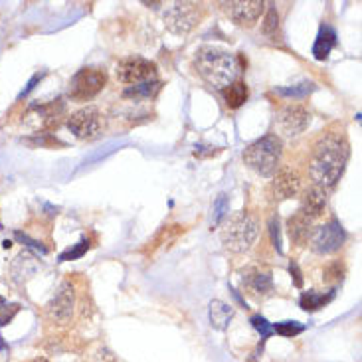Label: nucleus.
I'll return each mask as SVG.
<instances>
[{
	"label": "nucleus",
	"mask_w": 362,
	"mask_h": 362,
	"mask_svg": "<svg viewBox=\"0 0 362 362\" xmlns=\"http://www.w3.org/2000/svg\"><path fill=\"white\" fill-rule=\"evenodd\" d=\"M349 161V143L343 135H322L315 143L311 162H309V175L315 180V187L327 188L335 187L341 178L345 164Z\"/></svg>",
	"instance_id": "nucleus-1"
},
{
	"label": "nucleus",
	"mask_w": 362,
	"mask_h": 362,
	"mask_svg": "<svg viewBox=\"0 0 362 362\" xmlns=\"http://www.w3.org/2000/svg\"><path fill=\"white\" fill-rule=\"evenodd\" d=\"M194 67L202 80L216 89H226L238 74L236 55L218 46H202L194 55Z\"/></svg>",
	"instance_id": "nucleus-2"
},
{
	"label": "nucleus",
	"mask_w": 362,
	"mask_h": 362,
	"mask_svg": "<svg viewBox=\"0 0 362 362\" xmlns=\"http://www.w3.org/2000/svg\"><path fill=\"white\" fill-rule=\"evenodd\" d=\"M283 143L277 135H266L257 139L243 153V162L257 175L271 176L282 161Z\"/></svg>",
	"instance_id": "nucleus-3"
},
{
	"label": "nucleus",
	"mask_w": 362,
	"mask_h": 362,
	"mask_svg": "<svg viewBox=\"0 0 362 362\" xmlns=\"http://www.w3.org/2000/svg\"><path fill=\"white\" fill-rule=\"evenodd\" d=\"M220 238L226 250L234 254H243L254 245L257 238V220L245 212L232 216L220 232Z\"/></svg>",
	"instance_id": "nucleus-4"
},
{
	"label": "nucleus",
	"mask_w": 362,
	"mask_h": 362,
	"mask_svg": "<svg viewBox=\"0 0 362 362\" xmlns=\"http://www.w3.org/2000/svg\"><path fill=\"white\" fill-rule=\"evenodd\" d=\"M162 18H164V26L169 28L173 34L182 36L198 24L200 4H196V2H171V4H166Z\"/></svg>",
	"instance_id": "nucleus-5"
},
{
	"label": "nucleus",
	"mask_w": 362,
	"mask_h": 362,
	"mask_svg": "<svg viewBox=\"0 0 362 362\" xmlns=\"http://www.w3.org/2000/svg\"><path fill=\"white\" fill-rule=\"evenodd\" d=\"M107 83V74L99 67H81L69 81V97L76 101H87L99 94Z\"/></svg>",
	"instance_id": "nucleus-6"
},
{
	"label": "nucleus",
	"mask_w": 362,
	"mask_h": 362,
	"mask_svg": "<svg viewBox=\"0 0 362 362\" xmlns=\"http://www.w3.org/2000/svg\"><path fill=\"white\" fill-rule=\"evenodd\" d=\"M117 80L129 87L133 85H139V83H145V81L155 80L157 76V66L150 62V60H145V58H139V55H131V58H125L123 62L117 64Z\"/></svg>",
	"instance_id": "nucleus-7"
},
{
	"label": "nucleus",
	"mask_w": 362,
	"mask_h": 362,
	"mask_svg": "<svg viewBox=\"0 0 362 362\" xmlns=\"http://www.w3.org/2000/svg\"><path fill=\"white\" fill-rule=\"evenodd\" d=\"M311 123V113L309 109L303 105H287L277 113V119H275V129L277 133L285 137V139H295L303 133Z\"/></svg>",
	"instance_id": "nucleus-8"
},
{
	"label": "nucleus",
	"mask_w": 362,
	"mask_h": 362,
	"mask_svg": "<svg viewBox=\"0 0 362 362\" xmlns=\"http://www.w3.org/2000/svg\"><path fill=\"white\" fill-rule=\"evenodd\" d=\"M347 240V234H345V230L341 228V224L333 220V222H329V224H322L319 228L313 230V234H311V250L315 252V254H333L336 252L343 243Z\"/></svg>",
	"instance_id": "nucleus-9"
},
{
	"label": "nucleus",
	"mask_w": 362,
	"mask_h": 362,
	"mask_svg": "<svg viewBox=\"0 0 362 362\" xmlns=\"http://www.w3.org/2000/svg\"><path fill=\"white\" fill-rule=\"evenodd\" d=\"M222 8L238 26L252 28L259 20L266 4L259 0H236V2H222Z\"/></svg>",
	"instance_id": "nucleus-10"
},
{
	"label": "nucleus",
	"mask_w": 362,
	"mask_h": 362,
	"mask_svg": "<svg viewBox=\"0 0 362 362\" xmlns=\"http://www.w3.org/2000/svg\"><path fill=\"white\" fill-rule=\"evenodd\" d=\"M67 129L76 135L78 139H92L101 129V115L97 107H83L69 115L67 119Z\"/></svg>",
	"instance_id": "nucleus-11"
},
{
	"label": "nucleus",
	"mask_w": 362,
	"mask_h": 362,
	"mask_svg": "<svg viewBox=\"0 0 362 362\" xmlns=\"http://www.w3.org/2000/svg\"><path fill=\"white\" fill-rule=\"evenodd\" d=\"M303 188V180H301V175L299 171L293 169V166H283L282 171L275 175L273 178V196L277 200H289V198H295L299 196Z\"/></svg>",
	"instance_id": "nucleus-12"
},
{
	"label": "nucleus",
	"mask_w": 362,
	"mask_h": 362,
	"mask_svg": "<svg viewBox=\"0 0 362 362\" xmlns=\"http://www.w3.org/2000/svg\"><path fill=\"white\" fill-rule=\"evenodd\" d=\"M74 305H76L74 287L69 283H62L54 299L48 303V315L55 322H67L74 315Z\"/></svg>",
	"instance_id": "nucleus-13"
},
{
	"label": "nucleus",
	"mask_w": 362,
	"mask_h": 362,
	"mask_svg": "<svg viewBox=\"0 0 362 362\" xmlns=\"http://www.w3.org/2000/svg\"><path fill=\"white\" fill-rule=\"evenodd\" d=\"M327 210V194L319 187H311L303 192V200H301V210L307 216L309 220H317L321 218Z\"/></svg>",
	"instance_id": "nucleus-14"
},
{
	"label": "nucleus",
	"mask_w": 362,
	"mask_h": 362,
	"mask_svg": "<svg viewBox=\"0 0 362 362\" xmlns=\"http://www.w3.org/2000/svg\"><path fill=\"white\" fill-rule=\"evenodd\" d=\"M287 230H289V236L297 245H305L311 240V234H313V220H309L303 212H297L295 216H291L287 220Z\"/></svg>",
	"instance_id": "nucleus-15"
},
{
	"label": "nucleus",
	"mask_w": 362,
	"mask_h": 362,
	"mask_svg": "<svg viewBox=\"0 0 362 362\" xmlns=\"http://www.w3.org/2000/svg\"><path fill=\"white\" fill-rule=\"evenodd\" d=\"M243 285L250 289V293L254 295H269L273 291V277L269 271H259V269H254L250 271L245 277H243Z\"/></svg>",
	"instance_id": "nucleus-16"
},
{
	"label": "nucleus",
	"mask_w": 362,
	"mask_h": 362,
	"mask_svg": "<svg viewBox=\"0 0 362 362\" xmlns=\"http://www.w3.org/2000/svg\"><path fill=\"white\" fill-rule=\"evenodd\" d=\"M208 315H210V325L214 327L216 331H226L230 327V322L234 319V309L226 305L224 301L220 299H214L210 303V309H208Z\"/></svg>",
	"instance_id": "nucleus-17"
},
{
	"label": "nucleus",
	"mask_w": 362,
	"mask_h": 362,
	"mask_svg": "<svg viewBox=\"0 0 362 362\" xmlns=\"http://www.w3.org/2000/svg\"><path fill=\"white\" fill-rule=\"evenodd\" d=\"M336 291L335 289H329V291H303L301 297H299V305L303 311H319L325 305H329L333 299H335Z\"/></svg>",
	"instance_id": "nucleus-18"
},
{
	"label": "nucleus",
	"mask_w": 362,
	"mask_h": 362,
	"mask_svg": "<svg viewBox=\"0 0 362 362\" xmlns=\"http://www.w3.org/2000/svg\"><path fill=\"white\" fill-rule=\"evenodd\" d=\"M336 44V32L331 26H321L317 40L313 44V55L315 60H327L331 50L335 48Z\"/></svg>",
	"instance_id": "nucleus-19"
},
{
	"label": "nucleus",
	"mask_w": 362,
	"mask_h": 362,
	"mask_svg": "<svg viewBox=\"0 0 362 362\" xmlns=\"http://www.w3.org/2000/svg\"><path fill=\"white\" fill-rule=\"evenodd\" d=\"M36 269H38L36 259L30 254H22L14 259V264L10 266V273H12L14 282L22 283L26 282L28 277H32V273H34Z\"/></svg>",
	"instance_id": "nucleus-20"
},
{
	"label": "nucleus",
	"mask_w": 362,
	"mask_h": 362,
	"mask_svg": "<svg viewBox=\"0 0 362 362\" xmlns=\"http://www.w3.org/2000/svg\"><path fill=\"white\" fill-rule=\"evenodd\" d=\"M224 99L230 109H238L245 103L248 99V87L243 81H232L228 87L224 89Z\"/></svg>",
	"instance_id": "nucleus-21"
},
{
	"label": "nucleus",
	"mask_w": 362,
	"mask_h": 362,
	"mask_svg": "<svg viewBox=\"0 0 362 362\" xmlns=\"http://www.w3.org/2000/svg\"><path fill=\"white\" fill-rule=\"evenodd\" d=\"M161 89V81L159 80H150L145 81V83H139V85H133V87H127L125 89V97H155L157 92Z\"/></svg>",
	"instance_id": "nucleus-22"
},
{
	"label": "nucleus",
	"mask_w": 362,
	"mask_h": 362,
	"mask_svg": "<svg viewBox=\"0 0 362 362\" xmlns=\"http://www.w3.org/2000/svg\"><path fill=\"white\" fill-rule=\"evenodd\" d=\"M315 89V83L313 81H301V83H295V85H287V87H279L275 89L279 95H285V97H307L309 94H313Z\"/></svg>",
	"instance_id": "nucleus-23"
},
{
	"label": "nucleus",
	"mask_w": 362,
	"mask_h": 362,
	"mask_svg": "<svg viewBox=\"0 0 362 362\" xmlns=\"http://www.w3.org/2000/svg\"><path fill=\"white\" fill-rule=\"evenodd\" d=\"M261 30H264L266 36L275 40V36H277V32H279V14H277L275 8H269L268 10L266 20H264V24H261Z\"/></svg>",
	"instance_id": "nucleus-24"
},
{
	"label": "nucleus",
	"mask_w": 362,
	"mask_h": 362,
	"mask_svg": "<svg viewBox=\"0 0 362 362\" xmlns=\"http://www.w3.org/2000/svg\"><path fill=\"white\" fill-rule=\"evenodd\" d=\"M303 331H305V325H301V322L297 321H283L273 327V333H277V335L282 336H289V338L301 335Z\"/></svg>",
	"instance_id": "nucleus-25"
},
{
	"label": "nucleus",
	"mask_w": 362,
	"mask_h": 362,
	"mask_svg": "<svg viewBox=\"0 0 362 362\" xmlns=\"http://www.w3.org/2000/svg\"><path fill=\"white\" fill-rule=\"evenodd\" d=\"M230 210V202L226 194H220L218 200L214 202V208H212V228L218 226L222 222V218L226 216V212Z\"/></svg>",
	"instance_id": "nucleus-26"
},
{
	"label": "nucleus",
	"mask_w": 362,
	"mask_h": 362,
	"mask_svg": "<svg viewBox=\"0 0 362 362\" xmlns=\"http://www.w3.org/2000/svg\"><path fill=\"white\" fill-rule=\"evenodd\" d=\"M18 311H20V305H18V303H8L4 297H0V325H2V327L12 321L14 315H16Z\"/></svg>",
	"instance_id": "nucleus-27"
},
{
	"label": "nucleus",
	"mask_w": 362,
	"mask_h": 362,
	"mask_svg": "<svg viewBox=\"0 0 362 362\" xmlns=\"http://www.w3.org/2000/svg\"><path fill=\"white\" fill-rule=\"evenodd\" d=\"M87 248H89V241L83 238V240L78 241V243H76L74 248H69V250H66L64 254L60 255V261H69V259H78V257H81V255L87 252Z\"/></svg>",
	"instance_id": "nucleus-28"
},
{
	"label": "nucleus",
	"mask_w": 362,
	"mask_h": 362,
	"mask_svg": "<svg viewBox=\"0 0 362 362\" xmlns=\"http://www.w3.org/2000/svg\"><path fill=\"white\" fill-rule=\"evenodd\" d=\"M252 325L257 329V333L261 335V341H266V338L273 333V325L268 322V319L261 317V315H254V317H252Z\"/></svg>",
	"instance_id": "nucleus-29"
},
{
	"label": "nucleus",
	"mask_w": 362,
	"mask_h": 362,
	"mask_svg": "<svg viewBox=\"0 0 362 362\" xmlns=\"http://www.w3.org/2000/svg\"><path fill=\"white\" fill-rule=\"evenodd\" d=\"M343 275H345V266L341 264V261H335V264H331V266H327L325 268V282H338V279H343Z\"/></svg>",
	"instance_id": "nucleus-30"
},
{
	"label": "nucleus",
	"mask_w": 362,
	"mask_h": 362,
	"mask_svg": "<svg viewBox=\"0 0 362 362\" xmlns=\"http://www.w3.org/2000/svg\"><path fill=\"white\" fill-rule=\"evenodd\" d=\"M269 234H271V241H273L275 250H277L279 254H283L282 234H279V220H277V218H271V220H269Z\"/></svg>",
	"instance_id": "nucleus-31"
},
{
	"label": "nucleus",
	"mask_w": 362,
	"mask_h": 362,
	"mask_svg": "<svg viewBox=\"0 0 362 362\" xmlns=\"http://www.w3.org/2000/svg\"><path fill=\"white\" fill-rule=\"evenodd\" d=\"M14 236H16V240H20L22 243H26L28 248H34L36 252H40V254H46V248L42 245L40 241H36V240H32L28 234H24V232H20V230H16L14 232Z\"/></svg>",
	"instance_id": "nucleus-32"
},
{
	"label": "nucleus",
	"mask_w": 362,
	"mask_h": 362,
	"mask_svg": "<svg viewBox=\"0 0 362 362\" xmlns=\"http://www.w3.org/2000/svg\"><path fill=\"white\" fill-rule=\"evenodd\" d=\"M289 273H291V279L295 283V287H303V275H301V269H299V266H297L295 261H291Z\"/></svg>",
	"instance_id": "nucleus-33"
},
{
	"label": "nucleus",
	"mask_w": 362,
	"mask_h": 362,
	"mask_svg": "<svg viewBox=\"0 0 362 362\" xmlns=\"http://www.w3.org/2000/svg\"><path fill=\"white\" fill-rule=\"evenodd\" d=\"M42 78H44V74H36V76H34L32 80L28 81V87H26V89H24V92H22V94H20V97H24V95L30 94V92H32V89L36 87V83H38V81H40Z\"/></svg>",
	"instance_id": "nucleus-34"
},
{
	"label": "nucleus",
	"mask_w": 362,
	"mask_h": 362,
	"mask_svg": "<svg viewBox=\"0 0 362 362\" xmlns=\"http://www.w3.org/2000/svg\"><path fill=\"white\" fill-rule=\"evenodd\" d=\"M0 362H8V347L4 341L0 343Z\"/></svg>",
	"instance_id": "nucleus-35"
},
{
	"label": "nucleus",
	"mask_w": 362,
	"mask_h": 362,
	"mask_svg": "<svg viewBox=\"0 0 362 362\" xmlns=\"http://www.w3.org/2000/svg\"><path fill=\"white\" fill-rule=\"evenodd\" d=\"M34 362H48V361H46V359H36Z\"/></svg>",
	"instance_id": "nucleus-36"
}]
</instances>
